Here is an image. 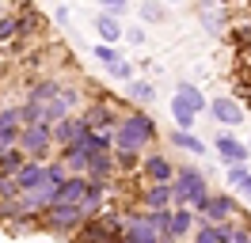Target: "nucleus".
Listing matches in <instances>:
<instances>
[{"instance_id": "f257e3e1", "label": "nucleus", "mask_w": 251, "mask_h": 243, "mask_svg": "<svg viewBox=\"0 0 251 243\" xmlns=\"http://www.w3.org/2000/svg\"><path fill=\"white\" fill-rule=\"evenodd\" d=\"M160 141V125L149 110H126L122 125L114 129V152H145L149 145Z\"/></svg>"}, {"instance_id": "f03ea898", "label": "nucleus", "mask_w": 251, "mask_h": 243, "mask_svg": "<svg viewBox=\"0 0 251 243\" xmlns=\"http://www.w3.org/2000/svg\"><path fill=\"white\" fill-rule=\"evenodd\" d=\"M209 194H213V190H209V182H205V175L198 167L183 164L175 171V201H179V205H190V209L202 213L205 201H209Z\"/></svg>"}, {"instance_id": "7ed1b4c3", "label": "nucleus", "mask_w": 251, "mask_h": 243, "mask_svg": "<svg viewBox=\"0 0 251 243\" xmlns=\"http://www.w3.org/2000/svg\"><path fill=\"white\" fill-rule=\"evenodd\" d=\"M88 220V209L84 205H65V201H53L50 209L38 213V224L46 228L50 236H69V232H80Z\"/></svg>"}, {"instance_id": "20e7f679", "label": "nucleus", "mask_w": 251, "mask_h": 243, "mask_svg": "<svg viewBox=\"0 0 251 243\" xmlns=\"http://www.w3.org/2000/svg\"><path fill=\"white\" fill-rule=\"evenodd\" d=\"M19 148L27 152L31 160H46L50 152L57 148L53 125H50V122H31V125H23V133H19Z\"/></svg>"}, {"instance_id": "39448f33", "label": "nucleus", "mask_w": 251, "mask_h": 243, "mask_svg": "<svg viewBox=\"0 0 251 243\" xmlns=\"http://www.w3.org/2000/svg\"><path fill=\"white\" fill-rule=\"evenodd\" d=\"M122 220H126L122 213L103 209V213H95V217L84 220L80 236H84V240H122Z\"/></svg>"}, {"instance_id": "423d86ee", "label": "nucleus", "mask_w": 251, "mask_h": 243, "mask_svg": "<svg viewBox=\"0 0 251 243\" xmlns=\"http://www.w3.org/2000/svg\"><path fill=\"white\" fill-rule=\"evenodd\" d=\"M122 240L129 243H156L160 240V232L156 224H152V217H149V209H133V213H126V220H122Z\"/></svg>"}, {"instance_id": "0eeeda50", "label": "nucleus", "mask_w": 251, "mask_h": 243, "mask_svg": "<svg viewBox=\"0 0 251 243\" xmlns=\"http://www.w3.org/2000/svg\"><path fill=\"white\" fill-rule=\"evenodd\" d=\"M80 114L92 122L95 129H107V133H114V129L122 125V118H126V114H122V110H118L114 103H110V99H95V103H88L84 110H80Z\"/></svg>"}, {"instance_id": "6e6552de", "label": "nucleus", "mask_w": 251, "mask_h": 243, "mask_svg": "<svg viewBox=\"0 0 251 243\" xmlns=\"http://www.w3.org/2000/svg\"><path fill=\"white\" fill-rule=\"evenodd\" d=\"M92 129V122L84 118V114H76V110H69L65 118L53 122V137H57V148H69V145H76L80 137Z\"/></svg>"}, {"instance_id": "1a4fd4ad", "label": "nucleus", "mask_w": 251, "mask_h": 243, "mask_svg": "<svg viewBox=\"0 0 251 243\" xmlns=\"http://www.w3.org/2000/svg\"><path fill=\"white\" fill-rule=\"evenodd\" d=\"M209 114H213L225 129H236V125H244V122H248L244 103H240V99H232V95H217V99H209Z\"/></svg>"}, {"instance_id": "9d476101", "label": "nucleus", "mask_w": 251, "mask_h": 243, "mask_svg": "<svg viewBox=\"0 0 251 243\" xmlns=\"http://www.w3.org/2000/svg\"><path fill=\"white\" fill-rule=\"evenodd\" d=\"M175 171H179V167H175L164 152H145V160H141L145 182H175Z\"/></svg>"}, {"instance_id": "9b49d317", "label": "nucleus", "mask_w": 251, "mask_h": 243, "mask_svg": "<svg viewBox=\"0 0 251 243\" xmlns=\"http://www.w3.org/2000/svg\"><path fill=\"white\" fill-rule=\"evenodd\" d=\"M92 27H95V38H103V42H122L126 38V27H122V15H114L107 12V8H99V15L92 19Z\"/></svg>"}, {"instance_id": "f8f14e48", "label": "nucleus", "mask_w": 251, "mask_h": 243, "mask_svg": "<svg viewBox=\"0 0 251 243\" xmlns=\"http://www.w3.org/2000/svg\"><path fill=\"white\" fill-rule=\"evenodd\" d=\"M198 19H202V27H205V34L209 38H217V34H225V8H221V0H198Z\"/></svg>"}, {"instance_id": "ddd939ff", "label": "nucleus", "mask_w": 251, "mask_h": 243, "mask_svg": "<svg viewBox=\"0 0 251 243\" xmlns=\"http://www.w3.org/2000/svg\"><path fill=\"white\" fill-rule=\"evenodd\" d=\"M213 148H217V156L228 167H232V164H248V156H251V148L244 145V141H236L232 133H217V137H213Z\"/></svg>"}, {"instance_id": "4468645a", "label": "nucleus", "mask_w": 251, "mask_h": 243, "mask_svg": "<svg viewBox=\"0 0 251 243\" xmlns=\"http://www.w3.org/2000/svg\"><path fill=\"white\" fill-rule=\"evenodd\" d=\"M202 217L228 224L232 217H240V205H236V197H232V194H209V201H205V209H202Z\"/></svg>"}, {"instance_id": "2eb2a0df", "label": "nucleus", "mask_w": 251, "mask_h": 243, "mask_svg": "<svg viewBox=\"0 0 251 243\" xmlns=\"http://www.w3.org/2000/svg\"><path fill=\"white\" fill-rule=\"evenodd\" d=\"M19 133H23V122H19V106H8L0 110V152L4 148H16Z\"/></svg>"}, {"instance_id": "dca6fc26", "label": "nucleus", "mask_w": 251, "mask_h": 243, "mask_svg": "<svg viewBox=\"0 0 251 243\" xmlns=\"http://www.w3.org/2000/svg\"><path fill=\"white\" fill-rule=\"evenodd\" d=\"M194 228H198V209H190V205H172V240H187L194 236Z\"/></svg>"}, {"instance_id": "f3484780", "label": "nucleus", "mask_w": 251, "mask_h": 243, "mask_svg": "<svg viewBox=\"0 0 251 243\" xmlns=\"http://www.w3.org/2000/svg\"><path fill=\"white\" fill-rule=\"evenodd\" d=\"M141 205H145V209L175 205V182H149V186L141 190Z\"/></svg>"}, {"instance_id": "a211bd4d", "label": "nucleus", "mask_w": 251, "mask_h": 243, "mask_svg": "<svg viewBox=\"0 0 251 243\" xmlns=\"http://www.w3.org/2000/svg\"><path fill=\"white\" fill-rule=\"evenodd\" d=\"M88 186H92V175H69V179L61 182V190H57V201H65V205H84Z\"/></svg>"}, {"instance_id": "6ab92c4d", "label": "nucleus", "mask_w": 251, "mask_h": 243, "mask_svg": "<svg viewBox=\"0 0 251 243\" xmlns=\"http://www.w3.org/2000/svg\"><path fill=\"white\" fill-rule=\"evenodd\" d=\"M122 95L129 99V103H137V106H152V103H156V84L133 76V80H126V84H122Z\"/></svg>"}, {"instance_id": "aec40b11", "label": "nucleus", "mask_w": 251, "mask_h": 243, "mask_svg": "<svg viewBox=\"0 0 251 243\" xmlns=\"http://www.w3.org/2000/svg\"><path fill=\"white\" fill-rule=\"evenodd\" d=\"M168 141H172V148H183V152H190V156H205L209 152V145H205L202 137H194V129H175V133H168Z\"/></svg>"}, {"instance_id": "412c9836", "label": "nucleus", "mask_w": 251, "mask_h": 243, "mask_svg": "<svg viewBox=\"0 0 251 243\" xmlns=\"http://www.w3.org/2000/svg\"><path fill=\"white\" fill-rule=\"evenodd\" d=\"M114 171H118V156H114V148H110V152H95L92 164H88V175H92V179H103V182L114 179Z\"/></svg>"}, {"instance_id": "4be33fe9", "label": "nucleus", "mask_w": 251, "mask_h": 243, "mask_svg": "<svg viewBox=\"0 0 251 243\" xmlns=\"http://www.w3.org/2000/svg\"><path fill=\"white\" fill-rule=\"evenodd\" d=\"M42 179H46V160H27V164L16 171L19 190H34V186H38Z\"/></svg>"}, {"instance_id": "5701e85b", "label": "nucleus", "mask_w": 251, "mask_h": 243, "mask_svg": "<svg viewBox=\"0 0 251 243\" xmlns=\"http://www.w3.org/2000/svg\"><path fill=\"white\" fill-rule=\"evenodd\" d=\"M172 118H175V125H183V129H194V122H198V110L175 91V99H172Z\"/></svg>"}, {"instance_id": "b1692460", "label": "nucleus", "mask_w": 251, "mask_h": 243, "mask_svg": "<svg viewBox=\"0 0 251 243\" xmlns=\"http://www.w3.org/2000/svg\"><path fill=\"white\" fill-rule=\"evenodd\" d=\"M228 182L251 201V171H248V164H232V167H228Z\"/></svg>"}, {"instance_id": "393cba45", "label": "nucleus", "mask_w": 251, "mask_h": 243, "mask_svg": "<svg viewBox=\"0 0 251 243\" xmlns=\"http://www.w3.org/2000/svg\"><path fill=\"white\" fill-rule=\"evenodd\" d=\"M179 95H183V99H187L198 114H202V110H209V99L202 95V88H198V84H187V80H183V84H179Z\"/></svg>"}, {"instance_id": "a878e982", "label": "nucleus", "mask_w": 251, "mask_h": 243, "mask_svg": "<svg viewBox=\"0 0 251 243\" xmlns=\"http://www.w3.org/2000/svg\"><path fill=\"white\" fill-rule=\"evenodd\" d=\"M152 217V224H156L160 240H172V205H164V209H149Z\"/></svg>"}, {"instance_id": "bb28decb", "label": "nucleus", "mask_w": 251, "mask_h": 243, "mask_svg": "<svg viewBox=\"0 0 251 243\" xmlns=\"http://www.w3.org/2000/svg\"><path fill=\"white\" fill-rule=\"evenodd\" d=\"M141 19L149 23V27L164 23V19H168V12H164V0H145V4H141Z\"/></svg>"}, {"instance_id": "cd10ccee", "label": "nucleus", "mask_w": 251, "mask_h": 243, "mask_svg": "<svg viewBox=\"0 0 251 243\" xmlns=\"http://www.w3.org/2000/svg\"><path fill=\"white\" fill-rule=\"evenodd\" d=\"M118 57H122V53H118V46H114V42H103V38H95V61H99L103 69H107V65H114Z\"/></svg>"}, {"instance_id": "c85d7f7f", "label": "nucleus", "mask_w": 251, "mask_h": 243, "mask_svg": "<svg viewBox=\"0 0 251 243\" xmlns=\"http://www.w3.org/2000/svg\"><path fill=\"white\" fill-rule=\"evenodd\" d=\"M107 73H110V80H118V84H126V80H133V76H137V69H133V61L118 57L114 65H107Z\"/></svg>"}, {"instance_id": "c756f323", "label": "nucleus", "mask_w": 251, "mask_h": 243, "mask_svg": "<svg viewBox=\"0 0 251 243\" xmlns=\"http://www.w3.org/2000/svg\"><path fill=\"white\" fill-rule=\"evenodd\" d=\"M12 38H19V19L4 12V15H0V46H8Z\"/></svg>"}, {"instance_id": "7c9ffc66", "label": "nucleus", "mask_w": 251, "mask_h": 243, "mask_svg": "<svg viewBox=\"0 0 251 243\" xmlns=\"http://www.w3.org/2000/svg\"><path fill=\"white\" fill-rule=\"evenodd\" d=\"M19 19V34H31V30H38V15L34 12H23V15H16Z\"/></svg>"}, {"instance_id": "2f4dec72", "label": "nucleus", "mask_w": 251, "mask_h": 243, "mask_svg": "<svg viewBox=\"0 0 251 243\" xmlns=\"http://www.w3.org/2000/svg\"><path fill=\"white\" fill-rule=\"evenodd\" d=\"M61 99H65V106H69V110H76V106H80V91L69 88V84H61Z\"/></svg>"}, {"instance_id": "473e14b6", "label": "nucleus", "mask_w": 251, "mask_h": 243, "mask_svg": "<svg viewBox=\"0 0 251 243\" xmlns=\"http://www.w3.org/2000/svg\"><path fill=\"white\" fill-rule=\"evenodd\" d=\"M99 8H107V12H114V15H126V8H129V0H95Z\"/></svg>"}, {"instance_id": "72a5a7b5", "label": "nucleus", "mask_w": 251, "mask_h": 243, "mask_svg": "<svg viewBox=\"0 0 251 243\" xmlns=\"http://www.w3.org/2000/svg\"><path fill=\"white\" fill-rule=\"evenodd\" d=\"M145 38H149L145 27H126V42H129V46H145Z\"/></svg>"}, {"instance_id": "f704fd0d", "label": "nucleus", "mask_w": 251, "mask_h": 243, "mask_svg": "<svg viewBox=\"0 0 251 243\" xmlns=\"http://www.w3.org/2000/svg\"><path fill=\"white\" fill-rule=\"evenodd\" d=\"M53 19H57V27H69V23H73V12H69V4H61V8L53 12Z\"/></svg>"}, {"instance_id": "c9c22d12", "label": "nucleus", "mask_w": 251, "mask_h": 243, "mask_svg": "<svg viewBox=\"0 0 251 243\" xmlns=\"http://www.w3.org/2000/svg\"><path fill=\"white\" fill-rule=\"evenodd\" d=\"M244 61H248V65H251V30H248V34H244Z\"/></svg>"}, {"instance_id": "e433bc0d", "label": "nucleus", "mask_w": 251, "mask_h": 243, "mask_svg": "<svg viewBox=\"0 0 251 243\" xmlns=\"http://www.w3.org/2000/svg\"><path fill=\"white\" fill-rule=\"evenodd\" d=\"M164 4H183V0H164Z\"/></svg>"}]
</instances>
